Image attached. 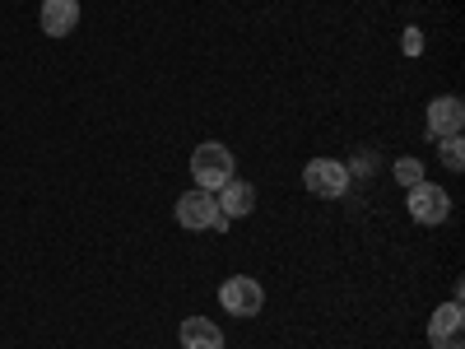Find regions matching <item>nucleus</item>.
Listing matches in <instances>:
<instances>
[{"mask_svg": "<svg viewBox=\"0 0 465 349\" xmlns=\"http://www.w3.org/2000/svg\"><path fill=\"white\" fill-rule=\"evenodd\" d=\"M191 177H196V186H205V191H219L232 177V149L219 145V140L196 145V154H191Z\"/></svg>", "mask_w": 465, "mask_h": 349, "instance_id": "f257e3e1", "label": "nucleus"}, {"mask_svg": "<svg viewBox=\"0 0 465 349\" xmlns=\"http://www.w3.org/2000/svg\"><path fill=\"white\" fill-rule=\"evenodd\" d=\"M405 210H410V219H414V224L438 228V224H447V214H451V196H447V191H442L438 182H419V186H410Z\"/></svg>", "mask_w": 465, "mask_h": 349, "instance_id": "f03ea898", "label": "nucleus"}, {"mask_svg": "<svg viewBox=\"0 0 465 349\" xmlns=\"http://www.w3.org/2000/svg\"><path fill=\"white\" fill-rule=\"evenodd\" d=\"M302 186L312 191V196H322V201H340L344 191H349V164H340V159H312L302 168Z\"/></svg>", "mask_w": 465, "mask_h": 349, "instance_id": "7ed1b4c3", "label": "nucleus"}, {"mask_svg": "<svg viewBox=\"0 0 465 349\" xmlns=\"http://www.w3.org/2000/svg\"><path fill=\"white\" fill-rule=\"evenodd\" d=\"M219 303H223V313H232V317H256L265 307V289L252 275H232V280H223Z\"/></svg>", "mask_w": 465, "mask_h": 349, "instance_id": "20e7f679", "label": "nucleus"}, {"mask_svg": "<svg viewBox=\"0 0 465 349\" xmlns=\"http://www.w3.org/2000/svg\"><path fill=\"white\" fill-rule=\"evenodd\" d=\"M214 214H219V205H214V191H205V186H196V191H182V196H177V224H182L186 233H201V228H210V224H214Z\"/></svg>", "mask_w": 465, "mask_h": 349, "instance_id": "39448f33", "label": "nucleus"}, {"mask_svg": "<svg viewBox=\"0 0 465 349\" xmlns=\"http://www.w3.org/2000/svg\"><path fill=\"white\" fill-rule=\"evenodd\" d=\"M460 326H465L460 303H456V298H451V303H442L438 313L429 317V340H433V349H465V335H460Z\"/></svg>", "mask_w": 465, "mask_h": 349, "instance_id": "423d86ee", "label": "nucleus"}, {"mask_svg": "<svg viewBox=\"0 0 465 349\" xmlns=\"http://www.w3.org/2000/svg\"><path fill=\"white\" fill-rule=\"evenodd\" d=\"M460 126H465V103H460L456 94H442V98L429 103V140H438V135H460Z\"/></svg>", "mask_w": 465, "mask_h": 349, "instance_id": "0eeeda50", "label": "nucleus"}, {"mask_svg": "<svg viewBox=\"0 0 465 349\" xmlns=\"http://www.w3.org/2000/svg\"><path fill=\"white\" fill-rule=\"evenodd\" d=\"M214 205H219V214H228V219H247V214L256 210V186L242 182V177H228V182L219 186Z\"/></svg>", "mask_w": 465, "mask_h": 349, "instance_id": "6e6552de", "label": "nucleus"}, {"mask_svg": "<svg viewBox=\"0 0 465 349\" xmlns=\"http://www.w3.org/2000/svg\"><path fill=\"white\" fill-rule=\"evenodd\" d=\"M47 37H70L80 28V0H43V15H37Z\"/></svg>", "mask_w": 465, "mask_h": 349, "instance_id": "1a4fd4ad", "label": "nucleus"}, {"mask_svg": "<svg viewBox=\"0 0 465 349\" xmlns=\"http://www.w3.org/2000/svg\"><path fill=\"white\" fill-rule=\"evenodd\" d=\"M177 340H182V349H223V331L210 317H186Z\"/></svg>", "mask_w": 465, "mask_h": 349, "instance_id": "9d476101", "label": "nucleus"}, {"mask_svg": "<svg viewBox=\"0 0 465 349\" xmlns=\"http://www.w3.org/2000/svg\"><path fill=\"white\" fill-rule=\"evenodd\" d=\"M438 149H442V164H447L451 173H460V168H465V149H460V135H438Z\"/></svg>", "mask_w": 465, "mask_h": 349, "instance_id": "9b49d317", "label": "nucleus"}, {"mask_svg": "<svg viewBox=\"0 0 465 349\" xmlns=\"http://www.w3.org/2000/svg\"><path fill=\"white\" fill-rule=\"evenodd\" d=\"M396 182H401L405 191L419 186V182H423V164H419V159H401V164H396Z\"/></svg>", "mask_w": 465, "mask_h": 349, "instance_id": "f8f14e48", "label": "nucleus"}, {"mask_svg": "<svg viewBox=\"0 0 465 349\" xmlns=\"http://www.w3.org/2000/svg\"><path fill=\"white\" fill-rule=\"evenodd\" d=\"M405 52H410V56H419V52H423V33H419V28H410V33H405Z\"/></svg>", "mask_w": 465, "mask_h": 349, "instance_id": "ddd939ff", "label": "nucleus"}, {"mask_svg": "<svg viewBox=\"0 0 465 349\" xmlns=\"http://www.w3.org/2000/svg\"><path fill=\"white\" fill-rule=\"evenodd\" d=\"M223 349H228V344H223Z\"/></svg>", "mask_w": 465, "mask_h": 349, "instance_id": "4468645a", "label": "nucleus"}]
</instances>
